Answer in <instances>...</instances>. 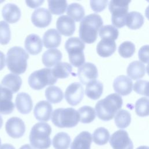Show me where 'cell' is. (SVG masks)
Listing matches in <instances>:
<instances>
[{
	"mask_svg": "<svg viewBox=\"0 0 149 149\" xmlns=\"http://www.w3.org/2000/svg\"><path fill=\"white\" fill-rule=\"evenodd\" d=\"M102 24V19L99 15L91 13L87 15L80 22L79 30L80 39L87 44L94 42Z\"/></svg>",
	"mask_w": 149,
	"mask_h": 149,
	"instance_id": "obj_1",
	"label": "cell"
},
{
	"mask_svg": "<svg viewBox=\"0 0 149 149\" xmlns=\"http://www.w3.org/2000/svg\"><path fill=\"white\" fill-rule=\"evenodd\" d=\"M123 104L122 97L117 93H112L98 101L95 107L98 118L102 120H111Z\"/></svg>",
	"mask_w": 149,
	"mask_h": 149,
	"instance_id": "obj_2",
	"label": "cell"
},
{
	"mask_svg": "<svg viewBox=\"0 0 149 149\" xmlns=\"http://www.w3.org/2000/svg\"><path fill=\"white\" fill-rule=\"evenodd\" d=\"M29 58V54L23 48L13 47L9 49L6 54L7 67L11 72L16 74L23 73L26 70Z\"/></svg>",
	"mask_w": 149,
	"mask_h": 149,
	"instance_id": "obj_3",
	"label": "cell"
},
{
	"mask_svg": "<svg viewBox=\"0 0 149 149\" xmlns=\"http://www.w3.org/2000/svg\"><path fill=\"white\" fill-rule=\"evenodd\" d=\"M50 125L44 122H38L31 128L29 135L31 146L36 149H47L51 144Z\"/></svg>",
	"mask_w": 149,
	"mask_h": 149,
	"instance_id": "obj_4",
	"label": "cell"
},
{
	"mask_svg": "<svg viewBox=\"0 0 149 149\" xmlns=\"http://www.w3.org/2000/svg\"><path fill=\"white\" fill-rule=\"evenodd\" d=\"M51 120L53 124L58 127L70 128L78 124L80 115L78 111L73 108H61L54 111Z\"/></svg>",
	"mask_w": 149,
	"mask_h": 149,
	"instance_id": "obj_5",
	"label": "cell"
},
{
	"mask_svg": "<svg viewBox=\"0 0 149 149\" xmlns=\"http://www.w3.org/2000/svg\"><path fill=\"white\" fill-rule=\"evenodd\" d=\"M69 55L70 64L74 67H80L85 62L83 50L85 44L79 38L73 37L68 38L65 45Z\"/></svg>",
	"mask_w": 149,
	"mask_h": 149,
	"instance_id": "obj_6",
	"label": "cell"
},
{
	"mask_svg": "<svg viewBox=\"0 0 149 149\" xmlns=\"http://www.w3.org/2000/svg\"><path fill=\"white\" fill-rule=\"evenodd\" d=\"M130 2V1L126 0H112L109 2V10L112 14L111 21L116 28H121L126 25Z\"/></svg>",
	"mask_w": 149,
	"mask_h": 149,
	"instance_id": "obj_7",
	"label": "cell"
},
{
	"mask_svg": "<svg viewBox=\"0 0 149 149\" xmlns=\"http://www.w3.org/2000/svg\"><path fill=\"white\" fill-rule=\"evenodd\" d=\"M57 81L52 74V69L43 68L33 72L29 77V86L34 90H39L46 86L54 84Z\"/></svg>",
	"mask_w": 149,
	"mask_h": 149,
	"instance_id": "obj_8",
	"label": "cell"
},
{
	"mask_svg": "<svg viewBox=\"0 0 149 149\" xmlns=\"http://www.w3.org/2000/svg\"><path fill=\"white\" fill-rule=\"evenodd\" d=\"M109 143L113 149H133V144L126 130H118L111 136Z\"/></svg>",
	"mask_w": 149,
	"mask_h": 149,
	"instance_id": "obj_9",
	"label": "cell"
},
{
	"mask_svg": "<svg viewBox=\"0 0 149 149\" xmlns=\"http://www.w3.org/2000/svg\"><path fill=\"white\" fill-rule=\"evenodd\" d=\"M84 96V89L80 83L74 82L68 86L65 93V98L67 102L72 106H76L82 100Z\"/></svg>",
	"mask_w": 149,
	"mask_h": 149,
	"instance_id": "obj_10",
	"label": "cell"
},
{
	"mask_svg": "<svg viewBox=\"0 0 149 149\" xmlns=\"http://www.w3.org/2000/svg\"><path fill=\"white\" fill-rule=\"evenodd\" d=\"M5 130L10 137L18 139L24 134L26 126L22 119L18 117H12L6 122Z\"/></svg>",
	"mask_w": 149,
	"mask_h": 149,
	"instance_id": "obj_11",
	"label": "cell"
},
{
	"mask_svg": "<svg viewBox=\"0 0 149 149\" xmlns=\"http://www.w3.org/2000/svg\"><path fill=\"white\" fill-rule=\"evenodd\" d=\"M98 75V70L96 66L91 62H86L78 69V77L80 82L84 85L96 80Z\"/></svg>",
	"mask_w": 149,
	"mask_h": 149,
	"instance_id": "obj_12",
	"label": "cell"
},
{
	"mask_svg": "<svg viewBox=\"0 0 149 149\" xmlns=\"http://www.w3.org/2000/svg\"><path fill=\"white\" fill-rule=\"evenodd\" d=\"M31 19L35 26L39 28H44L47 27L51 23L52 15L47 9L40 8L34 10Z\"/></svg>",
	"mask_w": 149,
	"mask_h": 149,
	"instance_id": "obj_13",
	"label": "cell"
},
{
	"mask_svg": "<svg viewBox=\"0 0 149 149\" xmlns=\"http://www.w3.org/2000/svg\"><path fill=\"white\" fill-rule=\"evenodd\" d=\"M133 84V81L130 78L125 75H120L114 80L113 87L116 93L125 96L132 92Z\"/></svg>",
	"mask_w": 149,
	"mask_h": 149,
	"instance_id": "obj_14",
	"label": "cell"
},
{
	"mask_svg": "<svg viewBox=\"0 0 149 149\" xmlns=\"http://www.w3.org/2000/svg\"><path fill=\"white\" fill-rule=\"evenodd\" d=\"M56 26L58 31L65 36H72L76 28L74 21L68 15H62L59 17Z\"/></svg>",
	"mask_w": 149,
	"mask_h": 149,
	"instance_id": "obj_15",
	"label": "cell"
},
{
	"mask_svg": "<svg viewBox=\"0 0 149 149\" xmlns=\"http://www.w3.org/2000/svg\"><path fill=\"white\" fill-rule=\"evenodd\" d=\"M52 112V107L47 101H41L34 108V115L39 121L47 122L49 120Z\"/></svg>",
	"mask_w": 149,
	"mask_h": 149,
	"instance_id": "obj_16",
	"label": "cell"
},
{
	"mask_svg": "<svg viewBox=\"0 0 149 149\" xmlns=\"http://www.w3.org/2000/svg\"><path fill=\"white\" fill-rule=\"evenodd\" d=\"M2 15L4 20L8 23H15L19 20L21 17V11L16 5L9 3L3 7Z\"/></svg>",
	"mask_w": 149,
	"mask_h": 149,
	"instance_id": "obj_17",
	"label": "cell"
},
{
	"mask_svg": "<svg viewBox=\"0 0 149 149\" xmlns=\"http://www.w3.org/2000/svg\"><path fill=\"white\" fill-rule=\"evenodd\" d=\"M15 105L17 109L22 114L30 113L33 108V101L31 97L26 93H20L16 95Z\"/></svg>",
	"mask_w": 149,
	"mask_h": 149,
	"instance_id": "obj_18",
	"label": "cell"
},
{
	"mask_svg": "<svg viewBox=\"0 0 149 149\" xmlns=\"http://www.w3.org/2000/svg\"><path fill=\"white\" fill-rule=\"evenodd\" d=\"M13 93L8 90H4L0 93V113L8 115L11 113L15 108L12 102Z\"/></svg>",
	"mask_w": 149,
	"mask_h": 149,
	"instance_id": "obj_19",
	"label": "cell"
},
{
	"mask_svg": "<svg viewBox=\"0 0 149 149\" xmlns=\"http://www.w3.org/2000/svg\"><path fill=\"white\" fill-rule=\"evenodd\" d=\"M24 47L31 55H37L42 50V42L40 37L36 34H30L27 36L24 41Z\"/></svg>",
	"mask_w": 149,
	"mask_h": 149,
	"instance_id": "obj_20",
	"label": "cell"
},
{
	"mask_svg": "<svg viewBox=\"0 0 149 149\" xmlns=\"http://www.w3.org/2000/svg\"><path fill=\"white\" fill-rule=\"evenodd\" d=\"M22 83L21 77L16 74L9 73L5 75L1 81V85L9 90L13 93L17 92Z\"/></svg>",
	"mask_w": 149,
	"mask_h": 149,
	"instance_id": "obj_21",
	"label": "cell"
},
{
	"mask_svg": "<svg viewBox=\"0 0 149 149\" xmlns=\"http://www.w3.org/2000/svg\"><path fill=\"white\" fill-rule=\"evenodd\" d=\"M92 142V136L88 132L83 131L80 133L73 140L70 149H90Z\"/></svg>",
	"mask_w": 149,
	"mask_h": 149,
	"instance_id": "obj_22",
	"label": "cell"
},
{
	"mask_svg": "<svg viewBox=\"0 0 149 149\" xmlns=\"http://www.w3.org/2000/svg\"><path fill=\"white\" fill-rule=\"evenodd\" d=\"M42 42L47 48H56L61 42V36L59 33L54 29L48 30L43 35Z\"/></svg>",
	"mask_w": 149,
	"mask_h": 149,
	"instance_id": "obj_23",
	"label": "cell"
},
{
	"mask_svg": "<svg viewBox=\"0 0 149 149\" xmlns=\"http://www.w3.org/2000/svg\"><path fill=\"white\" fill-rule=\"evenodd\" d=\"M62 58L61 52L57 49L47 50L42 55V62L45 66L51 68L60 62Z\"/></svg>",
	"mask_w": 149,
	"mask_h": 149,
	"instance_id": "obj_24",
	"label": "cell"
},
{
	"mask_svg": "<svg viewBox=\"0 0 149 149\" xmlns=\"http://www.w3.org/2000/svg\"><path fill=\"white\" fill-rule=\"evenodd\" d=\"M115 41L108 39H101L97 45V54L101 57H108L116 51Z\"/></svg>",
	"mask_w": 149,
	"mask_h": 149,
	"instance_id": "obj_25",
	"label": "cell"
},
{
	"mask_svg": "<svg viewBox=\"0 0 149 149\" xmlns=\"http://www.w3.org/2000/svg\"><path fill=\"white\" fill-rule=\"evenodd\" d=\"M103 92V84L99 80H94L89 82L86 87V95L92 100H97Z\"/></svg>",
	"mask_w": 149,
	"mask_h": 149,
	"instance_id": "obj_26",
	"label": "cell"
},
{
	"mask_svg": "<svg viewBox=\"0 0 149 149\" xmlns=\"http://www.w3.org/2000/svg\"><path fill=\"white\" fill-rule=\"evenodd\" d=\"M145 72L144 65L139 61H134L131 62L127 68V75L133 80L142 78L145 74Z\"/></svg>",
	"mask_w": 149,
	"mask_h": 149,
	"instance_id": "obj_27",
	"label": "cell"
},
{
	"mask_svg": "<svg viewBox=\"0 0 149 149\" xmlns=\"http://www.w3.org/2000/svg\"><path fill=\"white\" fill-rule=\"evenodd\" d=\"M143 16L138 12L132 11L127 13L126 25L130 29L136 30L140 29L144 23Z\"/></svg>",
	"mask_w": 149,
	"mask_h": 149,
	"instance_id": "obj_28",
	"label": "cell"
},
{
	"mask_svg": "<svg viewBox=\"0 0 149 149\" xmlns=\"http://www.w3.org/2000/svg\"><path fill=\"white\" fill-rule=\"evenodd\" d=\"M68 16L76 22H80L84 18L85 14L83 6L77 3H72L68 5L66 9Z\"/></svg>",
	"mask_w": 149,
	"mask_h": 149,
	"instance_id": "obj_29",
	"label": "cell"
},
{
	"mask_svg": "<svg viewBox=\"0 0 149 149\" xmlns=\"http://www.w3.org/2000/svg\"><path fill=\"white\" fill-rule=\"evenodd\" d=\"M45 95L49 102L56 104L60 102L63 98V93L62 90L57 86H49L45 91Z\"/></svg>",
	"mask_w": 149,
	"mask_h": 149,
	"instance_id": "obj_30",
	"label": "cell"
},
{
	"mask_svg": "<svg viewBox=\"0 0 149 149\" xmlns=\"http://www.w3.org/2000/svg\"><path fill=\"white\" fill-rule=\"evenodd\" d=\"M72 71V66L67 62H59L52 69V72L56 79L67 78Z\"/></svg>",
	"mask_w": 149,
	"mask_h": 149,
	"instance_id": "obj_31",
	"label": "cell"
},
{
	"mask_svg": "<svg viewBox=\"0 0 149 149\" xmlns=\"http://www.w3.org/2000/svg\"><path fill=\"white\" fill-rule=\"evenodd\" d=\"M70 143V137L65 132L58 133L52 140V144L55 149H68Z\"/></svg>",
	"mask_w": 149,
	"mask_h": 149,
	"instance_id": "obj_32",
	"label": "cell"
},
{
	"mask_svg": "<svg viewBox=\"0 0 149 149\" xmlns=\"http://www.w3.org/2000/svg\"><path fill=\"white\" fill-rule=\"evenodd\" d=\"M131 115L126 110H119L115 116V122L116 126L120 129L127 127L130 123Z\"/></svg>",
	"mask_w": 149,
	"mask_h": 149,
	"instance_id": "obj_33",
	"label": "cell"
},
{
	"mask_svg": "<svg viewBox=\"0 0 149 149\" xmlns=\"http://www.w3.org/2000/svg\"><path fill=\"white\" fill-rule=\"evenodd\" d=\"M109 136V132L107 129L103 127H100L94 130L92 136V139L96 144L102 146L108 143Z\"/></svg>",
	"mask_w": 149,
	"mask_h": 149,
	"instance_id": "obj_34",
	"label": "cell"
},
{
	"mask_svg": "<svg viewBox=\"0 0 149 149\" xmlns=\"http://www.w3.org/2000/svg\"><path fill=\"white\" fill-rule=\"evenodd\" d=\"M80 121L83 123H89L95 118V109L90 106H83L78 109Z\"/></svg>",
	"mask_w": 149,
	"mask_h": 149,
	"instance_id": "obj_35",
	"label": "cell"
},
{
	"mask_svg": "<svg viewBox=\"0 0 149 149\" xmlns=\"http://www.w3.org/2000/svg\"><path fill=\"white\" fill-rule=\"evenodd\" d=\"M99 36L101 39H108L115 41L119 36L117 28L112 25L102 26L99 30Z\"/></svg>",
	"mask_w": 149,
	"mask_h": 149,
	"instance_id": "obj_36",
	"label": "cell"
},
{
	"mask_svg": "<svg viewBox=\"0 0 149 149\" xmlns=\"http://www.w3.org/2000/svg\"><path fill=\"white\" fill-rule=\"evenodd\" d=\"M49 11L54 15L63 14L67 9V2L65 0H49L48 1Z\"/></svg>",
	"mask_w": 149,
	"mask_h": 149,
	"instance_id": "obj_37",
	"label": "cell"
},
{
	"mask_svg": "<svg viewBox=\"0 0 149 149\" xmlns=\"http://www.w3.org/2000/svg\"><path fill=\"white\" fill-rule=\"evenodd\" d=\"M135 112L141 117L149 115V99L146 97L138 99L135 103Z\"/></svg>",
	"mask_w": 149,
	"mask_h": 149,
	"instance_id": "obj_38",
	"label": "cell"
},
{
	"mask_svg": "<svg viewBox=\"0 0 149 149\" xmlns=\"http://www.w3.org/2000/svg\"><path fill=\"white\" fill-rule=\"evenodd\" d=\"M135 45L129 41L123 42L118 48V52L120 55L125 58L131 57L134 53Z\"/></svg>",
	"mask_w": 149,
	"mask_h": 149,
	"instance_id": "obj_39",
	"label": "cell"
},
{
	"mask_svg": "<svg viewBox=\"0 0 149 149\" xmlns=\"http://www.w3.org/2000/svg\"><path fill=\"white\" fill-rule=\"evenodd\" d=\"M11 37L9 25L5 21H0V44L6 45L9 43Z\"/></svg>",
	"mask_w": 149,
	"mask_h": 149,
	"instance_id": "obj_40",
	"label": "cell"
},
{
	"mask_svg": "<svg viewBox=\"0 0 149 149\" xmlns=\"http://www.w3.org/2000/svg\"><path fill=\"white\" fill-rule=\"evenodd\" d=\"M133 90L137 94L149 98V81L143 80H137L134 84Z\"/></svg>",
	"mask_w": 149,
	"mask_h": 149,
	"instance_id": "obj_41",
	"label": "cell"
},
{
	"mask_svg": "<svg viewBox=\"0 0 149 149\" xmlns=\"http://www.w3.org/2000/svg\"><path fill=\"white\" fill-rule=\"evenodd\" d=\"M108 1L107 0H91L90 2V6L95 12L102 11L107 6Z\"/></svg>",
	"mask_w": 149,
	"mask_h": 149,
	"instance_id": "obj_42",
	"label": "cell"
},
{
	"mask_svg": "<svg viewBox=\"0 0 149 149\" xmlns=\"http://www.w3.org/2000/svg\"><path fill=\"white\" fill-rule=\"evenodd\" d=\"M139 58L140 61L146 63L149 62V45H145L141 47L138 53Z\"/></svg>",
	"mask_w": 149,
	"mask_h": 149,
	"instance_id": "obj_43",
	"label": "cell"
},
{
	"mask_svg": "<svg viewBox=\"0 0 149 149\" xmlns=\"http://www.w3.org/2000/svg\"><path fill=\"white\" fill-rule=\"evenodd\" d=\"M44 2L43 0H40V1H26V3L27 5L29 7H30L31 8H36Z\"/></svg>",
	"mask_w": 149,
	"mask_h": 149,
	"instance_id": "obj_44",
	"label": "cell"
},
{
	"mask_svg": "<svg viewBox=\"0 0 149 149\" xmlns=\"http://www.w3.org/2000/svg\"><path fill=\"white\" fill-rule=\"evenodd\" d=\"M5 66V56L4 54L0 51V71L2 70Z\"/></svg>",
	"mask_w": 149,
	"mask_h": 149,
	"instance_id": "obj_45",
	"label": "cell"
},
{
	"mask_svg": "<svg viewBox=\"0 0 149 149\" xmlns=\"http://www.w3.org/2000/svg\"><path fill=\"white\" fill-rule=\"evenodd\" d=\"M0 149H15V148L10 144H3L1 146Z\"/></svg>",
	"mask_w": 149,
	"mask_h": 149,
	"instance_id": "obj_46",
	"label": "cell"
},
{
	"mask_svg": "<svg viewBox=\"0 0 149 149\" xmlns=\"http://www.w3.org/2000/svg\"><path fill=\"white\" fill-rule=\"evenodd\" d=\"M19 149H34L31 146H30V144H24L23 146H22Z\"/></svg>",
	"mask_w": 149,
	"mask_h": 149,
	"instance_id": "obj_47",
	"label": "cell"
},
{
	"mask_svg": "<svg viewBox=\"0 0 149 149\" xmlns=\"http://www.w3.org/2000/svg\"><path fill=\"white\" fill-rule=\"evenodd\" d=\"M145 15H146V17L149 20V5L147 7L145 10Z\"/></svg>",
	"mask_w": 149,
	"mask_h": 149,
	"instance_id": "obj_48",
	"label": "cell"
},
{
	"mask_svg": "<svg viewBox=\"0 0 149 149\" xmlns=\"http://www.w3.org/2000/svg\"><path fill=\"white\" fill-rule=\"evenodd\" d=\"M136 149H149V147L142 146H140V147H137Z\"/></svg>",
	"mask_w": 149,
	"mask_h": 149,
	"instance_id": "obj_49",
	"label": "cell"
},
{
	"mask_svg": "<svg viewBox=\"0 0 149 149\" xmlns=\"http://www.w3.org/2000/svg\"><path fill=\"white\" fill-rule=\"evenodd\" d=\"M2 124H3V119H2V117L0 115V129L1 128V127L2 126Z\"/></svg>",
	"mask_w": 149,
	"mask_h": 149,
	"instance_id": "obj_50",
	"label": "cell"
},
{
	"mask_svg": "<svg viewBox=\"0 0 149 149\" xmlns=\"http://www.w3.org/2000/svg\"><path fill=\"white\" fill-rule=\"evenodd\" d=\"M146 71H147V73H148V74L149 75V62H148V65H147V67H146Z\"/></svg>",
	"mask_w": 149,
	"mask_h": 149,
	"instance_id": "obj_51",
	"label": "cell"
},
{
	"mask_svg": "<svg viewBox=\"0 0 149 149\" xmlns=\"http://www.w3.org/2000/svg\"><path fill=\"white\" fill-rule=\"evenodd\" d=\"M1 139H0V147H1Z\"/></svg>",
	"mask_w": 149,
	"mask_h": 149,
	"instance_id": "obj_52",
	"label": "cell"
}]
</instances>
